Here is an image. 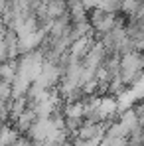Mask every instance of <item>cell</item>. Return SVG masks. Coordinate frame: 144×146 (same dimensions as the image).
I'll use <instances>...</instances> for the list:
<instances>
[{"label":"cell","mask_w":144,"mask_h":146,"mask_svg":"<svg viewBox=\"0 0 144 146\" xmlns=\"http://www.w3.org/2000/svg\"><path fill=\"white\" fill-rule=\"evenodd\" d=\"M93 44H95L93 32H91L89 36H83V38H77V40H73L71 44H69V48H67V57L81 61V59L85 57V53L91 49V46H93Z\"/></svg>","instance_id":"6da1fadb"},{"label":"cell","mask_w":144,"mask_h":146,"mask_svg":"<svg viewBox=\"0 0 144 146\" xmlns=\"http://www.w3.org/2000/svg\"><path fill=\"white\" fill-rule=\"evenodd\" d=\"M34 121H38L36 113H34L32 109H26L24 113H22V115H20V117H18L16 121L12 122L10 126H12V128H14V130H16L18 134H26V132H28V128H30V126L34 124Z\"/></svg>","instance_id":"7a4b0ae2"},{"label":"cell","mask_w":144,"mask_h":146,"mask_svg":"<svg viewBox=\"0 0 144 146\" xmlns=\"http://www.w3.org/2000/svg\"><path fill=\"white\" fill-rule=\"evenodd\" d=\"M61 113H63L65 119H83V115H85V105H83V101L63 103V105H61Z\"/></svg>","instance_id":"3957f363"},{"label":"cell","mask_w":144,"mask_h":146,"mask_svg":"<svg viewBox=\"0 0 144 146\" xmlns=\"http://www.w3.org/2000/svg\"><path fill=\"white\" fill-rule=\"evenodd\" d=\"M44 4H46V2H44ZM46 14H48V18H51V20H55V18H59V16L67 14V2H65V0L48 2V4H46Z\"/></svg>","instance_id":"277c9868"},{"label":"cell","mask_w":144,"mask_h":146,"mask_svg":"<svg viewBox=\"0 0 144 146\" xmlns=\"http://www.w3.org/2000/svg\"><path fill=\"white\" fill-rule=\"evenodd\" d=\"M87 8L79 2H73V4H67V14L71 18V22H87Z\"/></svg>","instance_id":"5b68a950"},{"label":"cell","mask_w":144,"mask_h":146,"mask_svg":"<svg viewBox=\"0 0 144 146\" xmlns=\"http://www.w3.org/2000/svg\"><path fill=\"white\" fill-rule=\"evenodd\" d=\"M93 32V28L89 22H71L69 26V40H77V38H83V36H89Z\"/></svg>","instance_id":"8992f818"},{"label":"cell","mask_w":144,"mask_h":146,"mask_svg":"<svg viewBox=\"0 0 144 146\" xmlns=\"http://www.w3.org/2000/svg\"><path fill=\"white\" fill-rule=\"evenodd\" d=\"M16 71H18L16 59H14V61H4V63H0V81L12 83V79L16 77Z\"/></svg>","instance_id":"52a82bcc"},{"label":"cell","mask_w":144,"mask_h":146,"mask_svg":"<svg viewBox=\"0 0 144 146\" xmlns=\"http://www.w3.org/2000/svg\"><path fill=\"white\" fill-rule=\"evenodd\" d=\"M18 136H20V134H18L10 124H4L2 130H0V146H10Z\"/></svg>","instance_id":"ba28073f"},{"label":"cell","mask_w":144,"mask_h":146,"mask_svg":"<svg viewBox=\"0 0 144 146\" xmlns=\"http://www.w3.org/2000/svg\"><path fill=\"white\" fill-rule=\"evenodd\" d=\"M140 4H142V0H122L120 2V12L130 18V16L136 14V10L140 8Z\"/></svg>","instance_id":"9c48e42d"},{"label":"cell","mask_w":144,"mask_h":146,"mask_svg":"<svg viewBox=\"0 0 144 146\" xmlns=\"http://www.w3.org/2000/svg\"><path fill=\"white\" fill-rule=\"evenodd\" d=\"M120 2L122 0H101L97 8H101L105 14H120Z\"/></svg>","instance_id":"30bf717a"},{"label":"cell","mask_w":144,"mask_h":146,"mask_svg":"<svg viewBox=\"0 0 144 146\" xmlns=\"http://www.w3.org/2000/svg\"><path fill=\"white\" fill-rule=\"evenodd\" d=\"M10 99H12V85L6 81H0V105L8 103Z\"/></svg>","instance_id":"8fae6325"},{"label":"cell","mask_w":144,"mask_h":146,"mask_svg":"<svg viewBox=\"0 0 144 146\" xmlns=\"http://www.w3.org/2000/svg\"><path fill=\"white\" fill-rule=\"evenodd\" d=\"M99 2H101V0H81V4H83L87 10H91V8H97V6H99Z\"/></svg>","instance_id":"7c38bea8"},{"label":"cell","mask_w":144,"mask_h":146,"mask_svg":"<svg viewBox=\"0 0 144 146\" xmlns=\"http://www.w3.org/2000/svg\"><path fill=\"white\" fill-rule=\"evenodd\" d=\"M2 126H4V122H0V130H2Z\"/></svg>","instance_id":"4fadbf2b"},{"label":"cell","mask_w":144,"mask_h":146,"mask_svg":"<svg viewBox=\"0 0 144 146\" xmlns=\"http://www.w3.org/2000/svg\"><path fill=\"white\" fill-rule=\"evenodd\" d=\"M126 146H132V144H126Z\"/></svg>","instance_id":"5bb4252c"}]
</instances>
